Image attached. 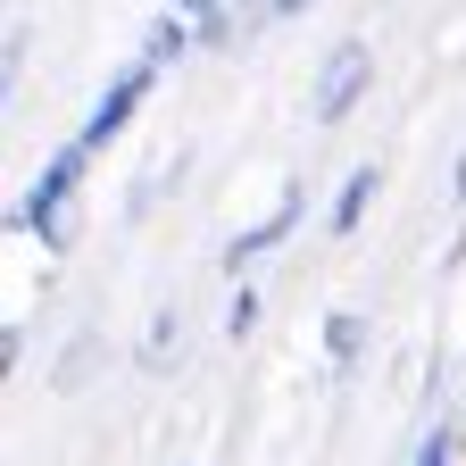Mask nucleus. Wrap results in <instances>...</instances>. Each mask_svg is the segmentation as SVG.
Listing matches in <instances>:
<instances>
[{
  "instance_id": "obj_1",
  "label": "nucleus",
  "mask_w": 466,
  "mask_h": 466,
  "mask_svg": "<svg viewBox=\"0 0 466 466\" xmlns=\"http://www.w3.org/2000/svg\"><path fill=\"white\" fill-rule=\"evenodd\" d=\"M84 167H92L84 142H58V150L42 158V175L25 184V200H17V217H9L25 242H42V250H67V242H76V192H84Z\"/></svg>"
},
{
  "instance_id": "obj_2",
  "label": "nucleus",
  "mask_w": 466,
  "mask_h": 466,
  "mask_svg": "<svg viewBox=\"0 0 466 466\" xmlns=\"http://www.w3.org/2000/svg\"><path fill=\"white\" fill-rule=\"evenodd\" d=\"M367 92H375V50L350 34V42L325 50V67H317V84H309V116H317V126H341Z\"/></svg>"
},
{
  "instance_id": "obj_3",
  "label": "nucleus",
  "mask_w": 466,
  "mask_h": 466,
  "mask_svg": "<svg viewBox=\"0 0 466 466\" xmlns=\"http://www.w3.org/2000/svg\"><path fill=\"white\" fill-rule=\"evenodd\" d=\"M150 84H158V67H150V58H126V67H116L108 84H100V100L84 108V126H76V142L100 158L116 134H126L134 126V116H142V100H150Z\"/></svg>"
},
{
  "instance_id": "obj_4",
  "label": "nucleus",
  "mask_w": 466,
  "mask_h": 466,
  "mask_svg": "<svg viewBox=\"0 0 466 466\" xmlns=\"http://www.w3.org/2000/svg\"><path fill=\"white\" fill-rule=\"evenodd\" d=\"M291 233H300V192H283V200H275L258 225H242V233H233V242H225V275L242 283V267H258L267 250H283Z\"/></svg>"
},
{
  "instance_id": "obj_5",
  "label": "nucleus",
  "mask_w": 466,
  "mask_h": 466,
  "mask_svg": "<svg viewBox=\"0 0 466 466\" xmlns=\"http://www.w3.org/2000/svg\"><path fill=\"white\" fill-rule=\"evenodd\" d=\"M375 192H383V167H375V158L341 175V192H333V217H325V233H333V242H350V233H359V225H367V208H375Z\"/></svg>"
},
{
  "instance_id": "obj_6",
  "label": "nucleus",
  "mask_w": 466,
  "mask_h": 466,
  "mask_svg": "<svg viewBox=\"0 0 466 466\" xmlns=\"http://www.w3.org/2000/svg\"><path fill=\"white\" fill-rule=\"evenodd\" d=\"M192 42H200V25H192V17H175V9H158V17H150V34H142V50H134V58H150V67H175V58H184V50H192Z\"/></svg>"
},
{
  "instance_id": "obj_7",
  "label": "nucleus",
  "mask_w": 466,
  "mask_h": 466,
  "mask_svg": "<svg viewBox=\"0 0 466 466\" xmlns=\"http://www.w3.org/2000/svg\"><path fill=\"white\" fill-rule=\"evenodd\" d=\"M359 341H367V317H359V309H333V317H325V359H333V367L359 359Z\"/></svg>"
},
{
  "instance_id": "obj_8",
  "label": "nucleus",
  "mask_w": 466,
  "mask_h": 466,
  "mask_svg": "<svg viewBox=\"0 0 466 466\" xmlns=\"http://www.w3.org/2000/svg\"><path fill=\"white\" fill-rule=\"evenodd\" d=\"M408 466H458V433H450V425H433L417 450H408Z\"/></svg>"
},
{
  "instance_id": "obj_9",
  "label": "nucleus",
  "mask_w": 466,
  "mask_h": 466,
  "mask_svg": "<svg viewBox=\"0 0 466 466\" xmlns=\"http://www.w3.org/2000/svg\"><path fill=\"white\" fill-rule=\"evenodd\" d=\"M250 325H258V291H250V283H233V300H225V333L242 341Z\"/></svg>"
},
{
  "instance_id": "obj_10",
  "label": "nucleus",
  "mask_w": 466,
  "mask_h": 466,
  "mask_svg": "<svg viewBox=\"0 0 466 466\" xmlns=\"http://www.w3.org/2000/svg\"><path fill=\"white\" fill-rule=\"evenodd\" d=\"M0 367H9V375L25 367V325H9V333H0Z\"/></svg>"
},
{
  "instance_id": "obj_11",
  "label": "nucleus",
  "mask_w": 466,
  "mask_h": 466,
  "mask_svg": "<svg viewBox=\"0 0 466 466\" xmlns=\"http://www.w3.org/2000/svg\"><path fill=\"white\" fill-rule=\"evenodd\" d=\"M167 9H175V17H192V25H208V17L225 9V0H167Z\"/></svg>"
},
{
  "instance_id": "obj_12",
  "label": "nucleus",
  "mask_w": 466,
  "mask_h": 466,
  "mask_svg": "<svg viewBox=\"0 0 466 466\" xmlns=\"http://www.w3.org/2000/svg\"><path fill=\"white\" fill-rule=\"evenodd\" d=\"M300 9H317V0H275V17H300Z\"/></svg>"
},
{
  "instance_id": "obj_13",
  "label": "nucleus",
  "mask_w": 466,
  "mask_h": 466,
  "mask_svg": "<svg viewBox=\"0 0 466 466\" xmlns=\"http://www.w3.org/2000/svg\"><path fill=\"white\" fill-rule=\"evenodd\" d=\"M450 192H458V200H466V158H458V184H450Z\"/></svg>"
}]
</instances>
